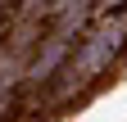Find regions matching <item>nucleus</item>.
Instances as JSON below:
<instances>
[{
	"label": "nucleus",
	"mask_w": 127,
	"mask_h": 122,
	"mask_svg": "<svg viewBox=\"0 0 127 122\" xmlns=\"http://www.w3.org/2000/svg\"><path fill=\"white\" fill-rule=\"evenodd\" d=\"M118 5H123V0H104V5H100V9H104V14H109V9H118Z\"/></svg>",
	"instance_id": "f257e3e1"
}]
</instances>
